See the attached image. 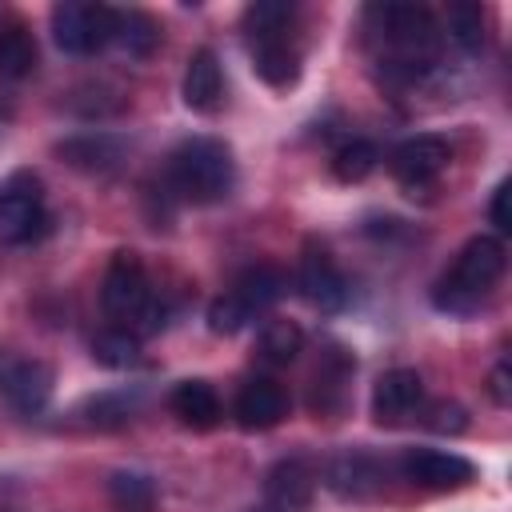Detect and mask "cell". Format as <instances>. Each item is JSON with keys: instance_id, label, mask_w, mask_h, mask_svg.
<instances>
[{"instance_id": "obj_13", "label": "cell", "mask_w": 512, "mask_h": 512, "mask_svg": "<svg viewBox=\"0 0 512 512\" xmlns=\"http://www.w3.org/2000/svg\"><path fill=\"white\" fill-rule=\"evenodd\" d=\"M224 100V72L212 48H196L184 68V104L192 112H216Z\"/></svg>"}, {"instance_id": "obj_2", "label": "cell", "mask_w": 512, "mask_h": 512, "mask_svg": "<svg viewBox=\"0 0 512 512\" xmlns=\"http://www.w3.org/2000/svg\"><path fill=\"white\" fill-rule=\"evenodd\" d=\"M168 192L184 204H216L236 188V160L232 148L216 136H192L176 144L164 168Z\"/></svg>"}, {"instance_id": "obj_31", "label": "cell", "mask_w": 512, "mask_h": 512, "mask_svg": "<svg viewBox=\"0 0 512 512\" xmlns=\"http://www.w3.org/2000/svg\"><path fill=\"white\" fill-rule=\"evenodd\" d=\"M488 392H492L496 404H508V400H512V392H508V364H496V368H492V376H488Z\"/></svg>"}, {"instance_id": "obj_6", "label": "cell", "mask_w": 512, "mask_h": 512, "mask_svg": "<svg viewBox=\"0 0 512 512\" xmlns=\"http://www.w3.org/2000/svg\"><path fill=\"white\" fill-rule=\"evenodd\" d=\"M48 228V212H44V196L36 188V180L28 184L24 176L8 180L0 188V244L16 248L36 240Z\"/></svg>"}, {"instance_id": "obj_8", "label": "cell", "mask_w": 512, "mask_h": 512, "mask_svg": "<svg viewBox=\"0 0 512 512\" xmlns=\"http://www.w3.org/2000/svg\"><path fill=\"white\" fill-rule=\"evenodd\" d=\"M296 284H300L304 300L312 308H320V312H340L348 304V280H344V272L336 268V260H332V252L324 244H308L304 248Z\"/></svg>"}, {"instance_id": "obj_21", "label": "cell", "mask_w": 512, "mask_h": 512, "mask_svg": "<svg viewBox=\"0 0 512 512\" xmlns=\"http://www.w3.org/2000/svg\"><path fill=\"white\" fill-rule=\"evenodd\" d=\"M92 356H96V364H104V368H116V372L144 364V352H140V336H132V332H120V328H108V332H100V336L92 340Z\"/></svg>"}, {"instance_id": "obj_24", "label": "cell", "mask_w": 512, "mask_h": 512, "mask_svg": "<svg viewBox=\"0 0 512 512\" xmlns=\"http://www.w3.org/2000/svg\"><path fill=\"white\" fill-rule=\"evenodd\" d=\"M376 164H380V152H376V144H368V140H348V144H340V148L332 152V172H336V180H344V184L368 180V176L376 172Z\"/></svg>"}, {"instance_id": "obj_27", "label": "cell", "mask_w": 512, "mask_h": 512, "mask_svg": "<svg viewBox=\"0 0 512 512\" xmlns=\"http://www.w3.org/2000/svg\"><path fill=\"white\" fill-rule=\"evenodd\" d=\"M60 156H68V164L84 168V172H104L116 164V144L108 136H84V140H68L60 144Z\"/></svg>"}, {"instance_id": "obj_7", "label": "cell", "mask_w": 512, "mask_h": 512, "mask_svg": "<svg viewBox=\"0 0 512 512\" xmlns=\"http://www.w3.org/2000/svg\"><path fill=\"white\" fill-rule=\"evenodd\" d=\"M452 164V148L440 136H412L392 148L388 168L404 188H428L440 180V172Z\"/></svg>"}, {"instance_id": "obj_22", "label": "cell", "mask_w": 512, "mask_h": 512, "mask_svg": "<svg viewBox=\"0 0 512 512\" xmlns=\"http://www.w3.org/2000/svg\"><path fill=\"white\" fill-rule=\"evenodd\" d=\"M108 496L120 512H152L156 508V484L144 472H112Z\"/></svg>"}, {"instance_id": "obj_14", "label": "cell", "mask_w": 512, "mask_h": 512, "mask_svg": "<svg viewBox=\"0 0 512 512\" xmlns=\"http://www.w3.org/2000/svg\"><path fill=\"white\" fill-rule=\"evenodd\" d=\"M268 508L276 512H304L312 504V492H316V476L304 460H280L272 472H268Z\"/></svg>"}, {"instance_id": "obj_3", "label": "cell", "mask_w": 512, "mask_h": 512, "mask_svg": "<svg viewBox=\"0 0 512 512\" xmlns=\"http://www.w3.org/2000/svg\"><path fill=\"white\" fill-rule=\"evenodd\" d=\"M100 304L112 328L132 332V336H152L164 324V300L156 296L144 264L136 252H116L108 260L104 284H100Z\"/></svg>"}, {"instance_id": "obj_18", "label": "cell", "mask_w": 512, "mask_h": 512, "mask_svg": "<svg viewBox=\"0 0 512 512\" xmlns=\"http://www.w3.org/2000/svg\"><path fill=\"white\" fill-rule=\"evenodd\" d=\"M228 292H232V296L252 312V320H256L264 308H272V304L284 296V276H280V268H272V264H256V268H244Z\"/></svg>"}, {"instance_id": "obj_12", "label": "cell", "mask_w": 512, "mask_h": 512, "mask_svg": "<svg viewBox=\"0 0 512 512\" xmlns=\"http://www.w3.org/2000/svg\"><path fill=\"white\" fill-rule=\"evenodd\" d=\"M424 400V380L416 368H388L372 384V412L380 424H400L408 420Z\"/></svg>"}, {"instance_id": "obj_25", "label": "cell", "mask_w": 512, "mask_h": 512, "mask_svg": "<svg viewBox=\"0 0 512 512\" xmlns=\"http://www.w3.org/2000/svg\"><path fill=\"white\" fill-rule=\"evenodd\" d=\"M300 348H304L300 324H292V320H268L260 328V356L268 364H288V360L300 356Z\"/></svg>"}, {"instance_id": "obj_23", "label": "cell", "mask_w": 512, "mask_h": 512, "mask_svg": "<svg viewBox=\"0 0 512 512\" xmlns=\"http://www.w3.org/2000/svg\"><path fill=\"white\" fill-rule=\"evenodd\" d=\"M444 24H448V40L456 48H464V52H480L484 48V8L480 4H468V0L448 4Z\"/></svg>"}, {"instance_id": "obj_10", "label": "cell", "mask_w": 512, "mask_h": 512, "mask_svg": "<svg viewBox=\"0 0 512 512\" xmlns=\"http://www.w3.org/2000/svg\"><path fill=\"white\" fill-rule=\"evenodd\" d=\"M404 476L428 492H456L464 484H472L476 468L472 460L456 456V452H440V448H412L404 460H400Z\"/></svg>"}, {"instance_id": "obj_29", "label": "cell", "mask_w": 512, "mask_h": 512, "mask_svg": "<svg viewBox=\"0 0 512 512\" xmlns=\"http://www.w3.org/2000/svg\"><path fill=\"white\" fill-rule=\"evenodd\" d=\"M428 428L432 432H464L468 428V412L456 404V400H436L432 408H428Z\"/></svg>"}, {"instance_id": "obj_5", "label": "cell", "mask_w": 512, "mask_h": 512, "mask_svg": "<svg viewBox=\"0 0 512 512\" xmlns=\"http://www.w3.org/2000/svg\"><path fill=\"white\" fill-rule=\"evenodd\" d=\"M52 36L68 56H88L108 44L112 36V8L108 4H84L64 0L52 8Z\"/></svg>"}, {"instance_id": "obj_20", "label": "cell", "mask_w": 512, "mask_h": 512, "mask_svg": "<svg viewBox=\"0 0 512 512\" xmlns=\"http://www.w3.org/2000/svg\"><path fill=\"white\" fill-rule=\"evenodd\" d=\"M328 484L340 492V496H368L376 484H380V468L360 456V452H348V456H336L328 464Z\"/></svg>"}, {"instance_id": "obj_11", "label": "cell", "mask_w": 512, "mask_h": 512, "mask_svg": "<svg viewBox=\"0 0 512 512\" xmlns=\"http://www.w3.org/2000/svg\"><path fill=\"white\" fill-rule=\"evenodd\" d=\"M232 416L240 428L248 432H268L288 416V392L272 380V376H252L232 404Z\"/></svg>"}, {"instance_id": "obj_17", "label": "cell", "mask_w": 512, "mask_h": 512, "mask_svg": "<svg viewBox=\"0 0 512 512\" xmlns=\"http://www.w3.org/2000/svg\"><path fill=\"white\" fill-rule=\"evenodd\" d=\"M108 44H116L124 56H148L160 44V24L140 8H112Z\"/></svg>"}, {"instance_id": "obj_28", "label": "cell", "mask_w": 512, "mask_h": 512, "mask_svg": "<svg viewBox=\"0 0 512 512\" xmlns=\"http://www.w3.org/2000/svg\"><path fill=\"white\" fill-rule=\"evenodd\" d=\"M252 324V312L232 296V292H224V296H216L212 304H208V328L216 332V336H236L240 328H248Z\"/></svg>"}, {"instance_id": "obj_16", "label": "cell", "mask_w": 512, "mask_h": 512, "mask_svg": "<svg viewBox=\"0 0 512 512\" xmlns=\"http://www.w3.org/2000/svg\"><path fill=\"white\" fill-rule=\"evenodd\" d=\"M252 68L260 72V80H268L272 88H288L296 84L300 76V52L296 44L284 36H264V40H252Z\"/></svg>"}, {"instance_id": "obj_26", "label": "cell", "mask_w": 512, "mask_h": 512, "mask_svg": "<svg viewBox=\"0 0 512 512\" xmlns=\"http://www.w3.org/2000/svg\"><path fill=\"white\" fill-rule=\"evenodd\" d=\"M292 24V4L284 0H256L244 8V32L248 40H264V36H284Z\"/></svg>"}, {"instance_id": "obj_30", "label": "cell", "mask_w": 512, "mask_h": 512, "mask_svg": "<svg viewBox=\"0 0 512 512\" xmlns=\"http://www.w3.org/2000/svg\"><path fill=\"white\" fill-rule=\"evenodd\" d=\"M508 196H512V184H508V180H500V184H496V192H492V204H488V216H492V224H496L500 232H508V228H512Z\"/></svg>"}, {"instance_id": "obj_9", "label": "cell", "mask_w": 512, "mask_h": 512, "mask_svg": "<svg viewBox=\"0 0 512 512\" xmlns=\"http://www.w3.org/2000/svg\"><path fill=\"white\" fill-rule=\"evenodd\" d=\"M0 392L8 396L12 408L40 412L52 396V368L20 352H0Z\"/></svg>"}, {"instance_id": "obj_15", "label": "cell", "mask_w": 512, "mask_h": 512, "mask_svg": "<svg viewBox=\"0 0 512 512\" xmlns=\"http://www.w3.org/2000/svg\"><path fill=\"white\" fill-rule=\"evenodd\" d=\"M168 404H172L176 420L196 428V432H208V428L220 424V396H216V388L208 380H180L172 388Z\"/></svg>"}, {"instance_id": "obj_4", "label": "cell", "mask_w": 512, "mask_h": 512, "mask_svg": "<svg viewBox=\"0 0 512 512\" xmlns=\"http://www.w3.org/2000/svg\"><path fill=\"white\" fill-rule=\"evenodd\" d=\"M504 264H508V252L496 236H472L456 252L452 268L436 280V288H432L436 308L456 312V316L476 312L488 300V292L496 288V280L504 276Z\"/></svg>"}, {"instance_id": "obj_1", "label": "cell", "mask_w": 512, "mask_h": 512, "mask_svg": "<svg viewBox=\"0 0 512 512\" xmlns=\"http://www.w3.org/2000/svg\"><path fill=\"white\" fill-rule=\"evenodd\" d=\"M368 40L396 76H420L440 60V24L424 4H372L368 8Z\"/></svg>"}, {"instance_id": "obj_19", "label": "cell", "mask_w": 512, "mask_h": 512, "mask_svg": "<svg viewBox=\"0 0 512 512\" xmlns=\"http://www.w3.org/2000/svg\"><path fill=\"white\" fill-rule=\"evenodd\" d=\"M36 60H40L36 36H32L20 20L0 24V76L20 80V76H28V72L36 68Z\"/></svg>"}]
</instances>
